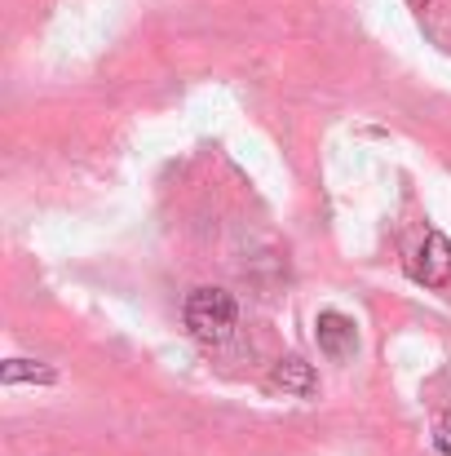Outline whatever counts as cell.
Here are the masks:
<instances>
[{
    "label": "cell",
    "instance_id": "obj_3",
    "mask_svg": "<svg viewBox=\"0 0 451 456\" xmlns=\"http://www.w3.org/2000/svg\"><path fill=\"white\" fill-rule=\"evenodd\" d=\"M314 337H318V350H323L332 363L350 359L354 346H358V337H354V319L341 314V310H323L318 323H314Z\"/></svg>",
    "mask_w": 451,
    "mask_h": 456
},
{
    "label": "cell",
    "instance_id": "obj_1",
    "mask_svg": "<svg viewBox=\"0 0 451 456\" xmlns=\"http://www.w3.org/2000/svg\"><path fill=\"white\" fill-rule=\"evenodd\" d=\"M181 319H186L195 341L221 346V341H230V332L239 323V305H235V297L226 289H195L186 297V305H181Z\"/></svg>",
    "mask_w": 451,
    "mask_h": 456
},
{
    "label": "cell",
    "instance_id": "obj_6",
    "mask_svg": "<svg viewBox=\"0 0 451 456\" xmlns=\"http://www.w3.org/2000/svg\"><path fill=\"white\" fill-rule=\"evenodd\" d=\"M434 448L451 456V417H439V426H434Z\"/></svg>",
    "mask_w": 451,
    "mask_h": 456
},
{
    "label": "cell",
    "instance_id": "obj_4",
    "mask_svg": "<svg viewBox=\"0 0 451 456\" xmlns=\"http://www.w3.org/2000/svg\"><path fill=\"white\" fill-rule=\"evenodd\" d=\"M270 386L284 390V395H297V399L318 395V377H314V368L305 359H279L275 372H270Z\"/></svg>",
    "mask_w": 451,
    "mask_h": 456
},
{
    "label": "cell",
    "instance_id": "obj_5",
    "mask_svg": "<svg viewBox=\"0 0 451 456\" xmlns=\"http://www.w3.org/2000/svg\"><path fill=\"white\" fill-rule=\"evenodd\" d=\"M0 377H4V386H22V381H31V386H53V381H58V372L44 368V363H36V359H9V363L0 368Z\"/></svg>",
    "mask_w": 451,
    "mask_h": 456
},
{
    "label": "cell",
    "instance_id": "obj_2",
    "mask_svg": "<svg viewBox=\"0 0 451 456\" xmlns=\"http://www.w3.org/2000/svg\"><path fill=\"white\" fill-rule=\"evenodd\" d=\"M412 275H416L425 289H443L451 280V240L443 231H430V235H425V244L416 248Z\"/></svg>",
    "mask_w": 451,
    "mask_h": 456
}]
</instances>
